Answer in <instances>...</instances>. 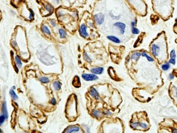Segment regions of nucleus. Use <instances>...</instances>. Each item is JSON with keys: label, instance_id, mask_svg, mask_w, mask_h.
<instances>
[{"label": "nucleus", "instance_id": "1a4fd4ad", "mask_svg": "<svg viewBox=\"0 0 177 133\" xmlns=\"http://www.w3.org/2000/svg\"><path fill=\"white\" fill-rule=\"evenodd\" d=\"M175 57H176V54L175 50H172L171 52V59L169 60V63L175 65Z\"/></svg>", "mask_w": 177, "mask_h": 133}, {"label": "nucleus", "instance_id": "6ab92c4d", "mask_svg": "<svg viewBox=\"0 0 177 133\" xmlns=\"http://www.w3.org/2000/svg\"><path fill=\"white\" fill-rule=\"evenodd\" d=\"M169 68H170V64H169V63H167L162 65V68L165 71L169 70Z\"/></svg>", "mask_w": 177, "mask_h": 133}, {"label": "nucleus", "instance_id": "b1692460", "mask_svg": "<svg viewBox=\"0 0 177 133\" xmlns=\"http://www.w3.org/2000/svg\"><path fill=\"white\" fill-rule=\"evenodd\" d=\"M131 31H132V33L133 34H138L140 32V31L138 29H137L135 26L132 27V29H131Z\"/></svg>", "mask_w": 177, "mask_h": 133}, {"label": "nucleus", "instance_id": "7c9ffc66", "mask_svg": "<svg viewBox=\"0 0 177 133\" xmlns=\"http://www.w3.org/2000/svg\"><path fill=\"white\" fill-rule=\"evenodd\" d=\"M131 27H134L135 26V22H134V21H133L132 23H131Z\"/></svg>", "mask_w": 177, "mask_h": 133}, {"label": "nucleus", "instance_id": "0eeeda50", "mask_svg": "<svg viewBox=\"0 0 177 133\" xmlns=\"http://www.w3.org/2000/svg\"><path fill=\"white\" fill-rule=\"evenodd\" d=\"M114 26L118 27L120 30L121 33L124 34V32H125V25L124 24V23H121V22H118V23H115Z\"/></svg>", "mask_w": 177, "mask_h": 133}, {"label": "nucleus", "instance_id": "423d86ee", "mask_svg": "<svg viewBox=\"0 0 177 133\" xmlns=\"http://www.w3.org/2000/svg\"><path fill=\"white\" fill-rule=\"evenodd\" d=\"M151 52H152V54L153 55H154L155 56H157L158 55V54L160 51V48L158 45L153 44L152 45H151Z\"/></svg>", "mask_w": 177, "mask_h": 133}, {"label": "nucleus", "instance_id": "f03ea898", "mask_svg": "<svg viewBox=\"0 0 177 133\" xmlns=\"http://www.w3.org/2000/svg\"><path fill=\"white\" fill-rule=\"evenodd\" d=\"M79 33H80V36L84 38H87L88 33L87 32V27L85 25L83 24L81 25L79 29Z\"/></svg>", "mask_w": 177, "mask_h": 133}, {"label": "nucleus", "instance_id": "4468645a", "mask_svg": "<svg viewBox=\"0 0 177 133\" xmlns=\"http://www.w3.org/2000/svg\"><path fill=\"white\" fill-rule=\"evenodd\" d=\"M92 114H93V116H95V117L96 118H100L101 116H102V112H100V111L97 110L93 111V112H92Z\"/></svg>", "mask_w": 177, "mask_h": 133}, {"label": "nucleus", "instance_id": "c756f323", "mask_svg": "<svg viewBox=\"0 0 177 133\" xmlns=\"http://www.w3.org/2000/svg\"><path fill=\"white\" fill-rule=\"evenodd\" d=\"M33 11H32L31 10V14H30V17H29V18H30V19H32V18H33Z\"/></svg>", "mask_w": 177, "mask_h": 133}, {"label": "nucleus", "instance_id": "bb28decb", "mask_svg": "<svg viewBox=\"0 0 177 133\" xmlns=\"http://www.w3.org/2000/svg\"><path fill=\"white\" fill-rule=\"evenodd\" d=\"M50 103H51L52 105H55L56 104V100L55 98H54V99H52L51 101H50Z\"/></svg>", "mask_w": 177, "mask_h": 133}, {"label": "nucleus", "instance_id": "5701e85b", "mask_svg": "<svg viewBox=\"0 0 177 133\" xmlns=\"http://www.w3.org/2000/svg\"><path fill=\"white\" fill-rule=\"evenodd\" d=\"M39 80H40L41 82H42L43 83H47L49 81V79H48L47 77H41L40 79H39Z\"/></svg>", "mask_w": 177, "mask_h": 133}, {"label": "nucleus", "instance_id": "9d476101", "mask_svg": "<svg viewBox=\"0 0 177 133\" xmlns=\"http://www.w3.org/2000/svg\"><path fill=\"white\" fill-rule=\"evenodd\" d=\"M2 114L4 115L6 117V119L8 118V112H7L6 102L5 101L3 103V105H2Z\"/></svg>", "mask_w": 177, "mask_h": 133}, {"label": "nucleus", "instance_id": "f8f14e48", "mask_svg": "<svg viewBox=\"0 0 177 133\" xmlns=\"http://www.w3.org/2000/svg\"><path fill=\"white\" fill-rule=\"evenodd\" d=\"M141 55L140 52H134V53L133 54L132 56H131V58H132V59L135 60V61H138V59L140 58V56Z\"/></svg>", "mask_w": 177, "mask_h": 133}, {"label": "nucleus", "instance_id": "6e6552de", "mask_svg": "<svg viewBox=\"0 0 177 133\" xmlns=\"http://www.w3.org/2000/svg\"><path fill=\"white\" fill-rule=\"evenodd\" d=\"M104 69L103 67H97V68H93L91 70V72L94 74H100L104 71Z\"/></svg>", "mask_w": 177, "mask_h": 133}, {"label": "nucleus", "instance_id": "f257e3e1", "mask_svg": "<svg viewBox=\"0 0 177 133\" xmlns=\"http://www.w3.org/2000/svg\"><path fill=\"white\" fill-rule=\"evenodd\" d=\"M82 77L86 81H94V80H97L98 77L95 74H83Z\"/></svg>", "mask_w": 177, "mask_h": 133}, {"label": "nucleus", "instance_id": "412c9836", "mask_svg": "<svg viewBox=\"0 0 177 133\" xmlns=\"http://www.w3.org/2000/svg\"><path fill=\"white\" fill-rule=\"evenodd\" d=\"M83 55H84V59H85L86 61L88 62V63H90V62L92 61V59L89 57V56H88V55H87V54H86V52H84Z\"/></svg>", "mask_w": 177, "mask_h": 133}, {"label": "nucleus", "instance_id": "a878e982", "mask_svg": "<svg viewBox=\"0 0 177 133\" xmlns=\"http://www.w3.org/2000/svg\"><path fill=\"white\" fill-rule=\"evenodd\" d=\"M140 127H142V128H147V125L145 123H140Z\"/></svg>", "mask_w": 177, "mask_h": 133}, {"label": "nucleus", "instance_id": "c9c22d12", "mask_svg": "<svg viewBox=\"0 0 177 133\" xmlns=\"http://www.w3.org/2000/svg\"><path fill=\"white\" fill-rule=\"evenodd\" d=\"M176 96H177V89H176Z\"/></svg>", "mask_w": 177, "mask_h": 133}, {"label": "nucleus", "instance_id": "f3484780", "mask_svg": "<svg viewBox=\"0 0 177 133\" xmlns=\"http://www.w3.org/2000/svg\"><path fill=\"white\" fill-rule=\"evenodd\" d=\"M59 34H60V37L61 38H65L67 36V33L66 31H65L64 29H60L59 30Z\"/></svg>", "mask_w": 177, "mask_h": 133}, {"label": "nucleus", "instance_id": "473e14b6", "mask_svg": "<svg viewBox=\"0 0 177 133\" xmlns=\"http://www.w3.org/2000/svg\"><path fill=\"white\" fill-rule=\"evenodd\" d=\"M12 45H14V46H17V43H16V42L15 41H14V42H12Z\"/></svg>", "mask_w": 177, "mask_h": 133}, {"label": "nucleus", "instance_id": "2f4dec72", "mask_svg": "<svg viewBox=\"0 0 177 133\" xmlns=\"http://www.w3.org/2000/svg\"><path fill=\"white\" fill-rule=\"evenodd\" d=\"M50 23H52V26H55V23L54 22V20H51V21H50Z\"/></svg>", "mask_w": 177, "mask_h": 133}, {"label": "nucleus", "instance_id": "aec40b11", "mask_svg": "<svg viewBox=\"0 0 177 133\" xmlns=\"http://www.w3.org/2000/svg\"><path fill=\"white\" fill-rule=\"evenodd\" d=\"M15 60H16V64L18 65V66H19V67H21V66H22V63H21V62L20 61V59L19 57L18 56H16V57H15Z\"/></svg>", "mask_w": 177, "mask_h": 133}, {"label": "nucleus", "instance_id": "4be33fe9", "mask_svg": "<svg viewBox=\"0 0 177 133\" xmlns=\"http://www.w3.org/2000/svg\"><path fill=\"white\" fill-rule=\"evenodd\" d=\"M5 119H7L5 116L4 114H2L1 116H0V124H1V125H3V124L4 123V122L5 121Z\"/></svg>", "mask_w": 177, "mask_h": 133}, {"label": "nucleus", "instance_id": "f704fd0d", "mask_svg": "<svg viewBox=\"0 0 177 133\" xmlns=\"http://www.w3.org/2000/svg\"><path fill=\"white\" fill-rule=\"evenodd\" d=\"M12 89H16V87H15V86H13V87H12Z\"/></svg>", "mask_w": 177, "mask_h": 133}, {"label": "nucleus", "instance_id": "cd10ccee", "mask_svg": "<svg viewBox=\"0 0 177 133\" xmlns=\"http://www.w3.org/2000/svg\"><path fill=\"white\" fill-rule=\"evenodd\" d=\"M104 114L105 115H111V112L109 111H106L105 112H104Z\"/></svg>", "mask_w": 177, "mask_h": 133}, {"label": "nucleus", "instance_id": "20e7f679", "mask_svg": "<svg viewBox=\"0 0 177 133\" xmlns=\"http://www.w3.org/2000/svg\"><path fill=\"white\" fill-rule=\"evenodd\" d=\"M89 93L90 94V95H91L92 97L95 98V99L98 100L99 98V94L97 91L96 90V89L94 88L93 87H90V90H89Z\"/></svg>", "mask_w": 177, "mask_h": 133}, {"label": "nucleus", "instance_id": "dca6fc26", "mask_svg": "<svg viewBox=\"0 0 177 133\" xmlns=\"http://www.w3.org/2000/svg\"><path fill=\"white\" fill-rule=\"evenodd\" d=\"M42 30L43 32L47 34H48V35H49V34H50V30H49V29L48 28V27L46 26H45V25H44V26H42Z\"/></svg>", "mask_w": 177, "mask_h": 133}, {"label": "nucleus", "instance_id": "c85d7f7f", "mask_svg": "<svg viewBox=\"0 0 177 133\" xmlns=\"http://www.w3.org/2000/svg\"><path fill=\"white\" fill-rule=\"evenodd\" d=\"M174 75H173L172 74H169V79L170 80H172L173 79H174Z\"/></svg>", "mask_w": 177, "mask_h": 133}, {"label": "nucleus", "instance_id": "393cba45", "mask_svg": "<svg viewBox=\"0 0 177 133\" xmlns=\"http://www.w3.org/2000/svg\"><path fill=\"white\" fill-rule=\"evenodd\" d=\"M138 125H139L138 123H137V122H134V123H133L131 124V127L133 129H135L138 127Z\"/></svg>", "mask_w": 177, "mask_h": 133}, {"label": "nucleus", "instance_id": "e433bc0d", "mask_svg": "<svg viewBox=\"0 0 177 133\" xmlns=\"http://www.w3.org/2000/svg\"><path fill=\"white\" fill-rule=\"evenodd\" d=\"M18 1H22V0H18Z\"/></svg>", "mask_w": 177, "mask_h": 133}, {"label": "nucleus", "instance_id": "9b49d317", "mask_svg": "<svg viewBox=\"0 0 177 133\" xmlns=\"http://www.w3.org/2000/svg\"><path fill=\"white\" fill-rule=\"evenodd\" d=\"M107 38L110 41L113 42L117 43H120V40L118 39V38H117V37H115V36H108Z\"/></svg>", "mask_w": 177, "mask_h": 133}, {"label": "nucleus", "instance_id": "ddd939ff", "mask_svg": "<svg viewBox=\"0 0 177 133\" xmlns=\"http://www.w3.org/2000/svg\"><path fill=\"white\" fill-rule=\"evenodd\" d=\"M54 87L56 90H59L61 89V84L59 81H56L54 83Z\"/></svg>", "mask_w": 177, "mask_h": 133}, {"label": "nucleus", "instance_id": "a211bd4d", "mask_svg": "<svg viewBox=\"0 0 177 133\" xmlns=\"http://www.w3.org/2000/svg\"><path fill=\"white\" fill-rule=\"evenodd\" d=\"M142 55L143 56H144V57H146L148 59V61H150V62H151V61H153V58H151V57H150V56L146 54V52H143L142 54Z\"/></svg>", "mask_w": 177, "mask_h": 133}, {"label": "nucleus", "instance_id": "2eb2a0df", "mask_svg": "<svg viewBox=\"0 0 177 133\" xmlns=\"http://www.w3.org/2000/svg\"><path fill=\"white\" fill-rule=\"evenodd\" d=\"M9 93H10L11 97L14 100H17L18 99V96L17 95V94L14 92L13 89H11Z\"/></svg>", "mask_w": 177, "mask_h": 133}, {"label": "nucleus", "instance_id": "7ed1b4c3", "mask_svg": "<svg viewBox=\"0 0 177 133\" xmlns=\"http://www.w3.org/2000/svg\"><path fill=\"white\" fill-rule=\"evenodd\" d=\"M94 19H95V22L97 25H102L104 21V16L102 14H96L94 16Z\"/></svg>", "mask_w": 177, "mask_h": 133}, {"label": "nucleus", "instance_id": "72a5a7b5", "mask_svg": "<svg viewBox=\"0 0 177 133\" xmlns=\"http://www.w3.org/2000/svg\"><path fill=\"white\" fill-rule=\"evenodd\" d=\"M172 132H177V130H172Z\"/></svg>", "mask_w": 177, "mask_h": 133}, {"label": "nucleus", "instance_id": "39448f33", "mask_svg": "<svg viewBox=\"0 0 177 133\" xmlns=\"http://www.w3.org/2000/svg\"><path fill=\"white\" fill-rule=\"evenodd\" d=\"M80 131V128L79 127L76 125H73V126L68 127L65 130L64 132H77Z\"/></svg>", "mask_w": 177, "mask_h": 133}]
</instances>
